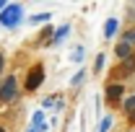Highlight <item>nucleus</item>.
I'll use <instances>...</instances> for the list:
<instances>
[{
  "mask_svg": "<svg viewBox=\"0 0 135 132\" xmlns=\"http://www.w3.org/2000/svg\"><path fill=\"white\" fill-rule=\"evenodd\" d=\"M18 21H21V5H18V3L5 5V8H3V13H0V26L13 29V26H18Z\"/></svg>",
  "mask_w": 135,
  "mask_h": 132,
  "instance_id": "f257e3e1",
  "label": "nucleus"
},
{
  "mask_svg": "<svg viewBox=\"0 0 135 132\" xmlns=\"http://www.w3.org/2000/svg\"><path fill=\"white\" fill-rule=\"evenodd\" d=\"M16 91H18L16 78H13V75L5 78V80L0 83V101H13V99H16Z\"/></svg>",
  "mask_w": 135,
  "mask_h": 132,
  "instance_id": "f03ea898",
  "label": "nucleus"
},
{
  "mask_svg": "<svg viewBox=\"0 0 135 132\" xmlns=\"http://www.w3.org/2000/svg\"><path fill=\"white\" fill-rule=\"evenodd\" d=\"M42 80H44V67L36 65L29 70V78H26V91H36L39 85H42Z\"/></svg>",
  "mask_w": 135,
  "mask_h": 132,
  "instance_id": "7ed1b4c3",
  "label": "nucleus"
},
{
  "mask_svg": "<svg viewBox=\"0 0 135 132\" xmlns=\"http://www.w3.org/2000/svg\"><path fill=\"white\" fill-rule=\"evenodd\" d=\"M119 99H122V85H119V83H112V85L107 88V101H109V104H119Z\"/></svg>",
  "mask_w": 135,
  "mask_h": 132,
  "instance_id": "20e7f679",
  "label": "nucleus"
},
{
  "mask_svg": "<svg viewBox=\"0 0 135 132\" xmlns=\"http://www.w3.org/2000/svg\"><path fill=\"white\" fill-rule=\"evenodd\" d=\"M31 122H34V132H47V127H50V122H44V114L42 111H36V114L31 116Z\"/></svg>",
  "mask_w": 135,
  "mask_h": 132,
  "instance_id": "39448f33",
  "label": "nucleus"
},
{
  "mask_svg": "<svg viewBox=\"0 0 135 132\" xmlns=\"http://www.w3.org/2000/svg\"><path fill=\"white\" fill-rule=\"evenodd\" d=\"M114 54H117L122 62H125V60H133V47H127V44H122V42H119L117 47H114Z\"/></svg>",
  "mask_w": 135,
  "mask_h": 132,
  "instance_id": "423d86ee",
  "label": "nucleus"
},
{
  "mask_svg": "<svg viewBox=\"0 0 135 132\" xmlns=\"http://www.w3.org/2000/svg\"><path fill=\"white\" fill-rule=\"evenodd\" d=\"M117 26H119V21H117V18H109V21L104 23V36H107V39H112V36L117 34Z\"/></svg>",
  "mask_w": 135,
  "mask_h": 132,
  "instance_id": "0eeeda50",
  "label": "nucleus"
},
{
  "mask_svg": "<svg viewBox=\"0 0 135 132\" xmlns=\"http://www.w3.org/2000/svg\"><path fill=\"white\" fill-rule=\"evenodd\" d=\"M52 106H55V109H62L65 104H62L60 96H50V99H44V109H52Z\"/></svg>",
  "mask_w": 135,
  "mask_h": 132,
  "instance_id": "6e6552de",
  "label": "nucleus"
},
{
  "mask_svg": "<svg viewBox=\"0 0 135 132\" xmlns=\"http://www.w3.org/2000/svg\"><path fill=\"white\" fill-rule=\"evenodd\" d=\"M68 34H70V26H60V29H57V31L52 34V36H55V39H52V42H55V44H60V42H62V39H65Z\"/></svg>",
  "mask_w": 135,
  "mask_h": 132,
  "instance_id": "1a4fd4ad",
  "label": "nucleus"
},
{
  "mask_svg": "<svg viewBox=\"0 0 135 132\" xmlns=\"http://www.w3.org/2000/svg\"><path fill=\"white\" fill-rule=\"evenodd\" d=\"M119 42H122V44H127V47H135V29H130V31H125Z\"/></svg>",
  "mask_w": 135,
  "mask_h": 132,
  "instance_id": "9d476101",
  "label": "nucleus"
},
{
  "mask_svg": "<svg viewBox=\"0 0 135 132\" xmlns=\"http://www.w3.org/2000/svg\"><path fill=\"white\" fill-rule=\"evenodd\" d=\"M50 13H39V16H31L29 18V21H31V23H47V21H50Z\"/></svg>",
  "mask_w": 135,
  "mask_h": 132,
  "instance_id": "9b49d317",
  "label": "nucleus"
},
{
  "mask_svg": "<svg viewBox=\"0 0 135 132\" xmlns=\"http://www.w3.org/2000/svg\"><path fill=\"white\" fill-rule=\"evenodd\" d=\"M70 60H73V62H81V60H83V47H75V49L70 52Z\"/></svg>",
  "mask_w": 135,
  "mask_h": 132,
  "instance_id": "f8f14e48",
  "label": "nucleus"
},
{
  "mask_svg": "<svg viewBox=\"0 0 135 132\" xmlns=\"http://www.w3.org/2000/svg\"><path fill=\"white\" fill-rule=\"evenodd\" d=\"M112 122H114L112 116H104V119H101V124H99V132H109V127H112Z\"/></svg>",
  "mask_w": 135,
  "mask_h": 132,
  "instance_id": "ddd939ff",
  "label": "nucleus"
},
{
  "mask_svg": "<svg viewBox=\"0 0 135 132\" xmlns=\"http://www.w3.org/2000/svg\"><path fill=\"white\" fill-rule=\"evenodd\" d=\"M83 78H86V73H83V70H78V73L70 78V83H73V85H81V83H83Z\"/></svg>",
  "mask_w": 135,
  "mask_h": 132,
  "instance_id": "4468645a",
  "label": "nucleus"
},
{
  "mask_svg": "<svg viewBox=\"0 0 135 132\" xmlns=\"http://www.w3.org/2000/svg\"><path fill=\"white\" fill-rule=\"evenodd\" d=\"M101 70H104V54H99L96 62H94V73H101Z\"/></svg>",
  "mask_w": 135,
  "mask_h": 132,
  "instance_id": "2eb2a0df",
  "label": "nucleus"
},
{
  "mask_svg": "<svg viewBox=\"0 0 135 132\" xmlns=\"http://www.w3.org/2000/svg\"><path fill=\"white\" fill-rule=\"evenodd\" d=\"M125 109H127L130 114H133V111H135V96H130V99L125 101Z\"/></svg>",
  "mask_w": 135,
  "mask_h": 132,
  "instance_id": "dca6fc26",
  "label": "nucleus"
},
{
  "mask_svg": "<svg viewBox=\"0 0 135 132\" xmlns=\"http://www.w3.org/2000/svg\"><path fill=\"white\" fill-rule=\"evenodd\" d=\"M3 65H5V57L0 54V73H3Z\"/></svg>",
  "mask_w": 135,
  "mask_h": 132,
  "instance_id": "f3484780",
  "label": "nucleus"
},
{
  "mask_svg": "<svg viewBox=\"0 0 135 132\" xmlns=\"http://www.w3.org/2000/svg\"><path fill=\"white\" fill-rule=\"evenodd\" d=\"M130 122H135V111H133V114H130Z\"/></svg>",
  "mask_w": 135,
  "mask_h": 132,
  "instance_id": "a211bd4d",
  "label": "nucleus"
},
{
  "mask_svg": "<svg viewBox=\"0 0 135 132\" xmlns=\"http://www.w3.org/2000/svg\"><path fill=\"white\" fill-rule=\"evenodd\" d=\"M0 132H5V130H0Z\"/></svg>",
  "mask_w": 135,
  "mask_h": 132,
  "instance_id": "6ab92c4d",
  "label": "nucleus"
},
{
  "mask_svg": "<svg viewBox=\"0 0 135 132\" xmlns=\"http://www.w3.org/2000/svg\"><path fill=\"white\" fill-rule=\"evenodd\" d=\"M29 132H34V130H29Z\"/></svg>",
  "mask_w": 135,
  "mask_h": 132,
  "instance_id": "aec40b11",
  "label": "nucleus"
}]
</instances>
